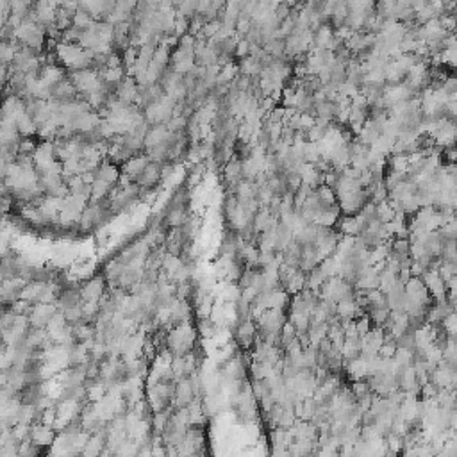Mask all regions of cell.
Returning a JSON list of instances; mask_svg holds the SVG:
<instances>
[{
	"label": "cell",
	"mask_w": 457,
	"mask_h": 457,
	"mask_svg": "<svg viewBox=\"0 0 457 457\" xmlns=\"http://www.w3.org/2000/svg\"><path fill=\"white\" fill-rule=\"evenodd\" d=\"M43 366H45V361L41 357H36V355H27L22 361L23 373H36V371H41Z\"/></svg>",
	"instance_id": "3"
},
{
	"label": "cell",
	"mask_w": 457,
	"mask_h": 457,
	"mask_svg": "<svg viewBox=\"0 0 457 457\" xmlns=\"http://www.w3.org/2000/svg\"><path fill=\"white\" fill-rule=\"evenodd\" d=\"M82 427H84L82 414H77L75 418H72L68 423H66V425H64V429H63V434H68V436L72 434V436H77L80 431H82Z\"/></svg>",
	"instance_id": "4"
},
{
	"label": "cell",
	"mask_w": 457,
	"mask_h": 457,
	"mask_svg": "<svg viewBox=\"0 0 457 457\" xmlns=\"http://www.w3.org/2000/svg\"><path fill=\"white\" fill-rule=\"evenodd\" d=\"M2 432H4V429H2V427H0V436H2Z\"/></svg>",
	"instance_id": "8"
},
{
	"label": "cell",
	"mask_w": 457,
	"mask_h": 457,
	"mask_svg": "<svg viewBox=\"0 0 457 457\" xmlns=\"http://www.w3.org/2000/svg\"><path fill=\"white\" fill-rule=\"evenodd\" d=\"M57 300H59V306L63 309H73V307H80L82 306V293H80L77 287H66V289L59 291L57 295Z\"/></svg>",
	"instance_id": "1"
},
{
	"label": "cell",
	"mask_w": 457,
	"mask_h": 457,
	"mask_svg": "<svg viewBox=\"0 0 457 457\" xmlns=\"http://www.w3.org/2000/svg\"><path fill=\"white\" fill-rule=\"evenodd\" d=\"M131 377H133V366L121 363L113 370V373H111V377H109V382L111 384H123V382H129Z\"/></svg>",
	"instance_id": "2"
},
{
	"label": "cell",
	"mask_w": 457,
	"mask_h": 457,
	"mask_svg": "<svg viewBox=\"0 0 457 457\" xmlns=\"http://www.w3.org/2000/svg\"><path fill=\"white\" fill-rule=\"evenodd\" d=\"M80 395H82V388L80 386H64L63 395H61V402L79 400Z\"/></svg>",
	"instance_id": "6"
},
{
	"label": "cell",
	"mask_w": 457,
	"mask_h": 457,
	"mask_svg": "<svg viewBox=\"0 0 457 457\" xmlns=\"http://www.w3.org/2000/svg\"><path fill=\"white\" fill-rule=\"evenodd\" d=\"M398 347L400 348H405V350H412V348L416 347V336H414V330L409 329L404 330V333L400 334V338H398Z\"/></svg>",
	"instance_id": "5"
},
{
	"label": "cell",
	"mask_w": 457,
	"mask_h": 457,
	"mask_svg": "<svg viewBox=\"0 0 457 457\" xmlns=\"http://www.w3.org/2000/svg\"><path fill=\"white\" fill-rule=\"evenodd\" d=\"M379 418H381V416H379L377 411H370V412H366V414H364L363 423L366 425V427H375V425L379 423Z\"/></svg>",
	"instance_id": "7"
}]
</instances>
